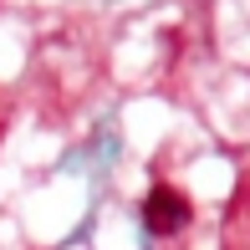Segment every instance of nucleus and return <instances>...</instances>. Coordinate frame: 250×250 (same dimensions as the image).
Segmentation results:
<instances>
[{
	"label": "nucleus",
	"mask_w": 250,
	"mask_h": 250,
	"mask_svg": "<svg viewBox=\"0 0 250 250\" xmlns=\"http://www.w3.org/2000/svg\"><path fill=\"white\" fill-rule=\"evenodd\" d=\"M189 220H194V204H189V194L158 179V184L148 189V199H143V225H148L153 235H179Z\"/></svg>",
	"instance_id": "nucleus-1"
}]
</instances>
